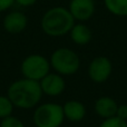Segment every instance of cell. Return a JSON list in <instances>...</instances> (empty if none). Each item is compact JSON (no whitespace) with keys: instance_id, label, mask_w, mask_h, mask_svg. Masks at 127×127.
I'll list each match as a JSON object with an SVG mask.
<instances>
[{"instance_id":"cell-16","label":"cell","mask_w":127,"mask_h":127,"mask_svg":"<svg viewBox=\"0 0 127 127\" xmlns=\"http://www.w3.org/2000/svg\"><path fill=\"white\" fill-rule=\"evenodd\" d=\"M0 127H26V126H25L24 122H22L21 119H19L18 117L11 115V116L1 119V122H0Z\"/></svg>"},{"instance_id":"cell-17","label":"cell","mask_w":127,"mask_h":127,"mask_svg":"<svg viewBox=\"0 0 127 127\" xmlns=\"http://www.w3.org/2000/svg\"><path fill=\"white\" fill-rule=\"evenodd\" d=\"M116 116L121 119H124V121H127V105L125 104H122V105H118V108H117V113Z\"/></svg>"},{"instance_id":"cell-20","label":"cell","mask_w":127,"mask_h":127,"mask_svg":"<svg viewBox=\"0 0 127 127\" xmlns=\"http://www.w3.org/2000/svg\"><path fill=\"white\" fill-rule=\"evenodd\" d=\"M92 1H96V0H92Z\"/></svg>"},{"instance_id":"cell-5","label":"cell","mask_w":127,"mask_h":127,"mask_svg":"<svg viewBox=\"0 0 127 127\" xmlns=\"http://www.w3.org/2000/svg\"><path fill=\"white\" fill-rule=\"evenodd\" d=\"M50 62L41 54H30L20 64L22 77L30 80L40 81L50 72Z\"/></svg>"},{"instance_id":"cell-14","label":"cell","mask_w":127,"mask_h":127,"mask_svg":"<svg viewBox=\"0 0 127 127\" xmlns=\"http://www.w3.org/2000/svg\"><path fill=\"white\" fill-rule=\"evenodd\" d=\"M12 101L9 99L7 95H1L0 96V119H3L6 117H9L12 115L15 110Z\"/></svg>"},{"instance_id":"cell-12","label":"cell","mask_w":127,"mask_h":127,"mask_svg":"<svg viewBox=\"0 0 127 127\" xmlns=\"http://www.w3.org/2000/svg\"><path fill=\"white\" fill-rule=\"evenodd\" d=\"M68 35L70 40L78 46H85L89 44L93 38L92 30L85 22H75Z\"/></svg>"},{"instance_id":"cell-4","label":"cell","mask_w":127,"mask_h":127,"mask_svg":"<svg viewBox=\"0 0 127 127\" xmlns=\"http://www.w3.org/2000/svg\"><path fill=\"white\" fill-rule=\"evenodd\" d=\"M64 121L63 105L58 103L40 104L32 113V122L36 127H60Z\"/></svg>"},{"instance_id":"cell-1","label":"cell","mask_w":127,"mask_h":127,"mask_svg":"<svg viewBox=\"0 0 127 127\" xmlns=\"http://www.w3.org/2000/svg\"><path fill=\"white\" fill-rule=\"evenodd\" d=\"M7 96L19 109H32L39 105L42 94L39 81L20 78L12 81L7 89Z\"/></svg>"},{"instance_id":"cell-19","label":"cell","mask_w":127,"mask_h":127,"mask_svg":"<svg viewBox=\"0 0 127 127\" xmlns=\"http://www.w3.org/2000/svg\"><path fill=\"white\" fill-rule=\"evenodd\" d=\"M37 1L38 0H15V3L19 4L20 7H24V8H28V7L36 4Z\"/></svg>"},{"instance_id":"cell-3","label":"cell","mask_w":127,"mask_h":127,"mask_svg":"<svg viewBox=\"0 0 127 127\" xmlns=\"http://www.w3.org/2000/svg\"><path fill=\"white\" fill-rule=\"evenodd\" d=\"M49 62L51 69L64 77L75 75L80 68V58L78 54L66 47L54 50L50 55Z\"/></svg>"},{"instance_id":"cell-13","label":"cell","mask_w":127,"mask_h":127,"mask_svg":"<svg viewBox=\"0 0 127 127\" xmlns=\"http://www.w3.org/2000/svg\"><path fill=\"white\" fill-rule=\"evenodd\" d=\"M104 6L116 17H127V0H104Z\"/></svg>"},{"instance_id":"cell-2","label":"cell","mask_w":127,"mask_h":127,"mask_svg":"<svg viewBox=\"0 0 127 127\" xmlns=\"http://www.w3.org/2000/svg\"><path fill=\"white\" fill-rule=\"evenodd\" d=\"M75 19L68 8L62 6L51 7L42 15L40 28L45 35L54 38H59L69 33L75 25Z\"/></svg>"},{"instance_id":"cell-15","label":"cell","mask_w":127,"mask_h":127,"mask_svg":"<svg viewBox=\"0 0 127 127\" xmlns=\"http://www.w3.org/2000/svg\"><path fill=\"white\" fill-rule=\"evenodd\" d=\"M98 127H127V121L114 116L107 119H103V122L99 124Z\"/></svg>"},{"instance_id":"cell-18","label":"cell","mask_w":127,"mask_h":127,"mask_svg":"<svg viewBox=\"0 0 127 127\" xmlns=\"http://www.w3.org/2000/svg\"><path fill=\"white\" fill-rule=\"evenodd\" d=\"M15 4V0H0V12H6Z\"/></svg>"},{"instance_id":"cell-11","label":"cell","mask_w":127,"mask_h":127,"mask_svg":"<svg viewBox=\"0 0 127 127\" xmlns=\"http://www.w3.org/2000/svg\"><path fill=\"white\" fill-rule=\"evenodd\" d=\"M64 116L65 119L71 122V123H79L86 117L87 109L86 106L81 101L77 99H70L67 100L63 105Z\"/></svg>"},{"instance_id":"cell-7","label":"cell","mask_w":127,"mask_h":127,"mask_svg":"<svg viewBox=\"0 0 127 127\" xmlns=\"http://www.w3.org/2000/svg\"><path fill=\"white\" fill-rule=\"evenodd\" d=\"M39 85L42 94L49 97L60 96L66 89L65 78L57 72H49L39 81Z\"/></svg>"},{"instance_id":"cell-6","label":"cell","mask_w":127,"mask_h":127,"mask_svg":"<svg viewBox=\"0 0 127 127\" xmlns=\"http://www.w3.org/2000/svg\"><path fill=\"white\" fill-rule=\"evenodd\" d=\"M113 72L112 60L106 56H97L89 63L87 75L95 84H104L110 78Z\"/></svg>"},{"instance_id":"cell-8","label":"cell","mask_w":127,"mask_h":127,"mask_svg":"<svg viewBox=\"0 0 127 127\" xmlns=\"http://www.w3.org/2000/svg\"><path fill=\"white\" fill-rule=\"evenodd\" d=\"M95 1L92 0H70L68 10L77 22H86L95 13Z\"/></svg>"},{"instance_id":"cell-10","label":"cell","mask_w":127,"mask_h":127,"mask_svg":"<svg viewBox=\"0 0 127 127\" xmlns=\"http://www.w3.org/2000/svg\"><path fill=\"white\" fill-rule=\"evenodd\" d=\"M118 104L113 97L109 96H101L95 100L94 110L97 116L103 119H107L110 117L116 116Z\"/></svg>"},{"instance_id":"cell-9","label":"cell","mask_w":127,"mask_h":127,"mask_svg":"<svg viewBox=\"0 0 127 127\" xmlns=\"http://www.w3.org/2000/svg\"><path fill=\"white\" fill-rule=\"evenodd\" d=\"M28 26V17L19 10L8 11L2 19V27L4 31L11 35H17L26 30Z\"/></svg>"}]
</instances>
